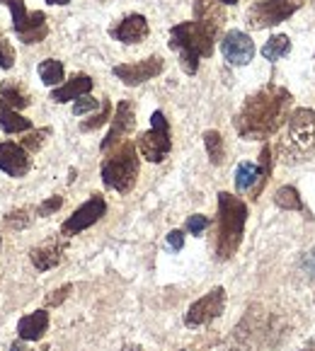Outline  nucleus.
I'll return each mask as SVG.
<instances>
[{"label":"nucleus","mask_w":315,"mask_h":351,"mask_svg":"<svg viewBox=\"0 0 315 351\" xmlns=\"http://www.w3.org/2000/svg\"><path fill=\"white\" fill-rule=\"evenodd\" d=\"M32 170V158L20 143L0 141V172L12 180H22Z\"/></svg>","instance_id":"nucleus-15"},{"label":"nucleus","mask_w":315,"mask_h":351,"mask_svg":"<svg viewBox=\"0 0 315 351\" xmlns=\"http://www.w3.org/2000/svg\"><path fill=\"white\" fill-rule=\"evenodd\" d=\"M107 213V202H104L102 194H93L83 206H78L71 216L63 221L61 226V235L63 238H73L78 232L93 228L97 221H102V216Z\"/></svg>","instance_id":"nucleus-11"},{"label":"nucleus","mask_w":315,"mask_h":351,"mask_svg":"<svg viewBox=\"0 0 315 351\" xmlns=\"http://www.w3.org/2000/svg\"><path fill=\"white\" fill-rule=\"evenodd\" d=\"M136 150H139L148 162H163L167 155H170V150H172L170 121H167V117L161 109H155V112L150 114V129L139 136Z\"/></svg>","instance_id":"nucleus-7"},{"label":"nucleus","mask_w":315,"mask_h":351,"mask_svg":"<svg viewBox=\"0 0 315 351\" xmlns=\"http://www.w3.org/2000/svg\"><path fill=\"white\" fill-rule=\"evenodd\" d=\"M310 3H313V8H315V0H310Z\"/></svg>","instance_id":"nucleus-43"},{"label":"nucleus","mask_w":315,"mask_h":351,"mask_svg":"<svg viewBox=\"0 0 315 351\" xmlns=\"http://www.w3.org/2000/svg\"><path fill=\"white\" fill-rule=\"evenodd\" d=\"M315 143V112L308 107H299L286 117V131L279 138V155L284 162L301 160L313 150Z\"/></svg>","instance_id":"nucleus-5"},{"label":"nucleus","mask_w":315,"mask_h":351,"mask_svg":"<svg viewBox=\"0 0 315 351\" xmlns=\"http://www.w3.org/2000/svg\"><path fill=\"white\" fill-rule=\"evenodd\" d=\"M49 136H51V129H49V126H44V129H30V131H25V136L20 138V145L32 155L47 143Z\"/></svg>","instance_id":"nucleus-27"},{"label":"nucleus","mask_w":315,"mask_h":351,"mask_svg":"<svg viewBox=\"0 0 315 351\" xmlns=\"http://www.w3.org/2000/svg\"><path fill=\"white\" fill-rule=\"evenodd\" d=\"M194 20L218 36L226 22V12L218 0H194Z\"/></svg>","instance_id":"nucleus-18"},{"label":"nucleus","mask_w":315,"mask_h":351,"mask_svg":"<svg viewBox=\"0 0 315 351\" xmlns=\"http://www.w3.org/2000/svg\"><path fill=\"white\" fill-rule=\"evenodd\" d=\"M180 351H187V349H180Z\"/></svg>","instance_id":"nucleus-45"},{"label":"nucleus","mask_w":315,"mask_h":351,"mask_svg":"<svg viewBox=\"0 0 315 351\" xmlns=\"http://www.w3.org/2000/svg\"><path fill=\"white\" fill-rule=\"evenodd\" d=\"M0 129L5 134H25L32 129V121L27 117H22L20 112H12V109H0Z\"/></svg>","instance_id":"nucleus-25"},{"label":"nucleus","mask_w":315,"mask_h":351,"mask_svg":"<svg viewBox=\"0 0 315 351\" xmlns=\"http://www.w3.org/2000/svg\"><path fill=\"white\" fill-rule=\"evenodd\" d=\"M218 3H221V5H238L240 0H218Z\"/></svg>","instance_id":"nucleus-40"},{"label":"nucleus","mask_w":315,"mask_h":351,"mask_svg":"<svg viewBox=\"0 0 315 351\" xmlns=\"http://www.w3.org/2000/svg\"><path fill=\"white\" fill-rule=\"evenodd\" d=\"M63 206V197H49L47 202H42L39 206H36V216L39 218H47V216H51V213H56L58 208Z\"/></svg>","instance_id":"nucleus-33"},{"label":"nucleus","mask_w":315,"mask_h":351,"mask_svg":"<svg viewBox=\"0 0 315 351\" xmlns=\"http://www.w3.org/2000/svg\"><path fill=\"white\" fill-rule=\"evenodd\" d=\"M148 34H150L148 20H145L143 15H139V12L126 15L124 20H119L109 29V36L121 44H141Z\"/></svg>","instance_id":"nucleus-16"},{"label":"nucleus","mask_w":315,"mask_h":351,"mask_svg":"<svg viewBox=\"0 0 315 351\" xmlns=\"http://www.w3.org/2000/svg\"><path fill=\"white\" fill-rule=\"evenodd\" d=\"M71 291H73L71 284H66V286H61V289H56L54 293L47 295V305H49V308H58V305H61L63 300L68 298V293H71Z\"/></svg>","instance_id":"nucleus-34"},{"label":"nucleus","mask_w":315,"mask_h":351,"mask_svg":"<svg viewBox=\"0 0 315 351\" xmlns=\"http://www.w3.org/2000/svg\"><path fill=\"white\" fill-rule=\"evenodd\" d=\"M15 66V49L10 47V42H5L3 36H0V68L3 71H10Z\"/></svg>","instance_id":"nucleus-32"},{"label":"nucleus","mask_w":315,"mask_h":351,"mask_svg":"<svg viewBox=\"0 0 315 351\" xmlns=\"http://www.w3.org/2000/svg\"><path fill=\"white\" fill-rule=\"evenodd\" d=\"M49 5H68V3H71V0H47Z\"/></svg>","instance_id":"nucleus-38"},{"label":"nucleus","mask_w":315,"mask_h":351,"mask_svg":"<svg viewBox=\"0 0 315 351\" xmlns=\"http://www.w3.org/2000/svg\"><path fill=\"white\" fill-rule=\"evenodd\" d=\"M124 351H141V346H136V344H134V346L126 344V346H124Z\"/></svg>","instance_id":"nucleus-41"},{"label":"nucleus","mask_w":315,"mask_h":351,"mask_svg":"<svg viewBox=\"0 0 315 351\" xmlns=\"http://www.w3.org/2000/svg\"><path fill=\"white\" fill-rule=\"evenodd\" d=\"M0 247H3V238H0Z\"/></svg>","instance_id":"nucleus-42"},{"label":"nucleus","mask_w":315,"mask_h":351,"mask_svg":"<svg viewBox=\"0 0 315 351\" xmlns=\"http://www.w3.org/2000/svg\"><path fill=\"white\" fill-rule=\"evenodd\" d=\"M109 119H112V102H109V99H102V102H100V112L93 114L90 119L80 121V131H83V134L95 131V129H100V126L107 124Z\"/></svg>","instance_id":"nucleus-28"},{"label":"nucleus","mask_w":315,"mask_h":351,"mask_svg":"<svg viewBox=\"0 0 315 351\" xmlns=\"http://www.w3.org/2000/svg\"><path fill=\"white\" fill-rule=\"evenodd\" d=\"M139 170H141V160L136 145L131 141H121L119 145H114L107 153V158L102 160V167H100V175H102V182L107 189L119 191V194H129L136 186Z\"/></svg>","instance_id":"nucleus-4"},{"label":"nucleus","mask_w":315,"mask_h":351,"mask_svg":"<svg viewBox=\"0 0 315 351\" xmlns=\"http://www.w3.org/2000/svg\"><path fill=\"white\" fill-rule=\"evenodd\" d=\"M93 77L90 75H83V73H78V75H73L68 83H61L58 88L51 90V99L58 104H66V102H75L78 97H85V95H90V90H93Z\"/></svg>","instance_id":"nucleus-19"},{"label":"nucleus","mask_w":315,"mask_h":351,"mask_svg":"<svg viewBox=\"0 0 315 351\" xmlns=\"http://www.w3.org/2000/svg\"><path fill=\"white\" fill-rule=\"evenodd\" d=\"M303 5L305 0H255L245 20H248L250 29H269V27L286 22Z\"/></svg>","instance_id":"nucleus-8"},{"label":"nucleus","mask_w":315,"mask_h":351,"mask_svg":"<svg viewBox=\"0 0 315 351\" xmlns=\"http://www.w3.org/2000/svg\"><path fill=\"white\" fill-rule=\"evenodd\" d=\"M211 226V221H209L207 216H202V213H194V216L187 218V232H191V235H202L207 228Z\"/></svg>","instance_id":"nucleus-31"},{"label":"nucleus","mask_w":315,"mask_h":351,"mask_svg":"<svg viewBox=\"0 0 315 351\" xmlns=\"http://www.w3.org/2000/svg\"><path fill=\"white\" fill-rule=\"evenodd\" d=\"M109 121H112V124H109L107 136H104L102 143H100V150H102V153H107V150H112L114 145H119L121 141H126V136L136 129V107H134V102H129V99H121V102L117 104V109H114V117Z\"/></svg>","instance_id":"nucleus-13"},{"label":"nucleus","mask_w":315,"mask_h":351,"mask_svg":"<svg viewBox=\"0 0 315 351\" xmlns=\"http://www.w3.org/2000/svg\"><path fill=\"white\" fill-rule=\"evenodd\" d=\"M294 95L277 83H267L253 95H248L238 109L233 126L245 141H267L286 124Z\"/></svg>","instance_id":"nucleus-1"},{"label":"nucleus","mask_w":315,"mask_h":351,"mask_svg":"<svg viewBox=\"0 0 315 351\" xmlns=\"http://www.w3.org/2000/svg\"><path fill=\"white\" fill-rule=\"evenodd\" d=\"M163 71H165V61H163V56H158V53L143 58V61L119 63V66L112 68L114 75L119 77L124 85H129V88H136V85L148 83V80H153V77L161 75Z\"/></svg>","instance_id":"nucleus-12"},{"label":"nucleus","mask_w":315,"mask_h":351,"mask_svg":"<svg viewBox=\"0 0 315 351\" xmlns=\"http://www.w3.org/2000/svg\"><path fill=\"white\" fill-rule=\"evenodd\" d=\"M5 226L10 230H25L30 226V208H15L5 216Z\"/></svg>","instance_id":"nucleus-29"},{"label":"nucleus","mask_w":315,"mask_h":351,"mask_svg":"<svg viewBox=\"0 0 315 351\" xmlns=\"http://www.w3.org/2000/svg\"><path fill=\"white\" fill-rule=\"evenodd\" d=\"M25 344H27V341H22V339H20V341H15V344L10 346V351H27V349H25Z\"/></svg>","instance_id":"nucleus-37"},{"label":"nucleus","mask_w":315,"mask_h":351,"mask_svg":"<svg viewBox=\"0 0 315 351\" xmlns=\"http://www.w3.org/2000/svg\"><path fill=\"white\" fill-rule=\"evenodd\" d=\"M204 148H207V155L211 165H223L226 160V143H223V136L218 131H204Z\"/></svg>","instance_id":"nucleus-26"},{"label":"nucleus","mask_w":315,"mask_h":351,"mask_svg":"<svg viewBox=\"0 0 315 351\" xmlns=\"http://www.w3.org/2000/svg\"><path fill=\"white\" fill-rule=\"evenodd\" d=\"M218 36L196 20L180 22L170 29V49L180 53V66L187 75H194L199 71L202 58H209L213 53V44Z\"/></svg>","instance_id":"nucleus-3"},{"label":"nucleus","mask_w":315,"mask_h":351,"mask_svg":"<svg viewBox=\"0 0 315 351\" xmlns=\"http://www.w3.org/2000/svg\"><path fill=\"white\" fill-rule=\"evenodd\" d=\"M39 77H42V83L47 88H58L63 83V77H66V71H63V63L56 61V58H47V61L39 63Z\"/></svg>","instance_id":"nucleus-24"},{"label":"nucleus","mask_w":315,"mask_h":351,"mask_svg":"<svg viewBox=\"0 0 315 351\" xmlns=\"http://www.w3.org/2000/svg\"><path fill=\"white\" fill-rule=\"evenodd\" d=\"M167 245H170L175 252H180V250L185 247V232H182V230H170V232H167Z\"/></svg>","instance_id":"nucleus-35"},{"label":"nucleus","mask_w":315,"mask_h":351,"mask_svg":"<svg viewBox=\"0 0 315 351\" xmlns=\"http://www.w3.org/2000/svg\"><path fill=\"white\" fill-rule=\"evenodd\" d=\"M272 175V148L264 145L259 153V165L255 162H240L235 167V189L248 191L253 199H259L262 189L267 186V180Z\"/></svg>","instance_id":"nucleus-9"},{"label":"nucleus","mask_w":315,"mask_h":351,"mask_svg":"<svg viewBox=\"0 0 315 351\" xmlns=\"http://www.w3.org/2000/svg\"><path fill=\"white\" fill-rule=\"evenodd\" d=\"M66 240L68 238L61 235V238H51V240H47V243L36 245L30 252V259H32V264H34V269L49 271V269L58 267L63 259V252H66Z\"/></svg>","instance_id":"nucleus-17"},{"label":"nucleus","mask_w":315,"mask_h":351,"mask_svg":"<svg viewBox=\"0 0 315 351\" xmlns=\"http://www.w3.org/2000/svg\"><path fill=\"white\" fill-rule=\"evenodd\" d=\"M100 3H107V0H100Z\"/></svg>","instance_id":"nucleus-44"},{"label":"nucleus","mask_w":315,"mask_h":351,"mask_svg":"<svg viewBox=\"0 0 315 351\" xmlns=\"http://www.w3.org/2000/svg\"><path fill=\"white\" fill-rule=\"evenodd\" d=\"M221 53L231 66H248L255 58V42L245 32L231 29L221 39Z\"/></svg>","instance_id":"nucleus-14"},{"label":"nucleus","mask_w":315,"mask_h":351,"mask_svg":"<svg viewBox=\"0 0 315 351\" xmlns=\"http://www.w3.org/2000/svg\"><path fill=\"white\" fill-rule=\"evenodd\" d=\"M301 351H315V339H310L308 344H305V346H303V349H301Z\"/></svg>","instance_id":"nucleus-39"},{"label":"nucleus","mask_w":315,"mask_h":351,"mask_svg":"<svg viewBox=\"0 0 315 351\" xmlns=\"http://www.w3.org/2000/svg\"><path fill=\"white\" fill-rule=\"evenodd\" d=\"M32 97L22 90L20 83L15 80H3L0 83V109H12V112H20V109L30 107Z\"/></svg>","instance_id":"nucleus-21"},{"label":"nucleus","mask_w":315,"mask_h":351,"mask_svg":"<svg viewBox=\"0 0 315 351\" xmlns=\"http://www.w3.org/2000/svg\"><path fill=\"white\" fill-rule=\"evenodd\" d=\"M12 15V32L25 44H42L49 36V20L42 10H27L25 0H0Z\"/></svg>","instance_id":"nucleus-6"},{"label":"nucleus","mask_w":315,"mask_h":351,"mask_svg":"<svg viewBox=\"0 0 315 351\" xmlns=\"http://www.w3.org/2000/svg\"><path fill=\"white\" fill-rule=\"evenodd\" d=\"M248 204L231 191H218V230H216V259L235 257L245 235Z\"/></svg>","instance_id":"nucleus-2"},{"label":"nucleus","mask_w":315,"mask_h":351,"mask_svg":"<svg viewBox=\"0 0 315 351\" xmlns=\"http://www.w3.org/2000/svg\"><path fill=\"white\" fill-rule=\"evenodd\" d=\"M274 204H277L279 208H284V211H305L299 189L291 184H284L274 191Z\"/></svg>","instance_id":"nucleus-22"},{"label":"nucleus","mask_w":315,"mask_h":351,"mask_svg":"<svg viewBox=\"0 0 315 351\" xmlns=\"http://www.w3.org/2000/svg\"><path fill=\"white\" fill-rule=\"evenodd\" d=\"M49 330V313L47 310H34L30 315L20 317L17 322V337L22 341H39Z\"/></svg>","instance_id":"nucleus-20"},{"label":"nucleus","mask_w":315,"mask_h":351,"mask_svg":"<svg viewBox=\"0 0 315 351\" xmlns=\"http://www.w3.org/2000/svg\"><path fill=\"white\" fill-rule=\"evenodd\" d=\"M100 102H102V99H95V97H90V95L78 97L75 102H73V114H75V117H83V114L95 112V109L100 107Z\"/></svg>","instance_id":"nucleus-30"},{"label":"nucleus","mask_w":315,"mask_h":351,"mask_svg":"<svg viewBox=\"0 0 315 351\" xmlns=\"http://www.w3.org/2000/svg\"><path fill=\"white\" fill-rule=\"evenodd\" d=\"M301 267H303V271L308 276H315V247L310 250V252H305L303 262H301Z\"/></svg>","instance_id":"nucleus-36"},{"label":"nucleus","mask_w":315,"mask_h":351,"mask_svg":"<svg viewBox=\"0 0 315 351\" xmlns=\"http://www.w3.org/2000/svg\"><path fill=\"white\" fill-rule=\"evenodd\" d=\"M223 310H226V289L216 286V289H211L207 295H202V298L189 305L185 315V325L191 327V330L194 327H204L216 320V317H221Z\"/></svg>","instance_id":"nucleus-10"},{"label":"nucleus","mask_w":315,"mask_h":351,"mask_svg":"<svg viewBox=\"0 0 315 351\" xmlns=\"http://www.w3.org/2000/svg\"><path fill=\"white\" fill-rule=\"evenodd\" d=\"M291 51V39L286 34H274L269 36L267 42H264L262 47V56L267 58V61H281L284 56H289Z\"/></svg>","instance_id":"nucleus-23"}]
</instances>
